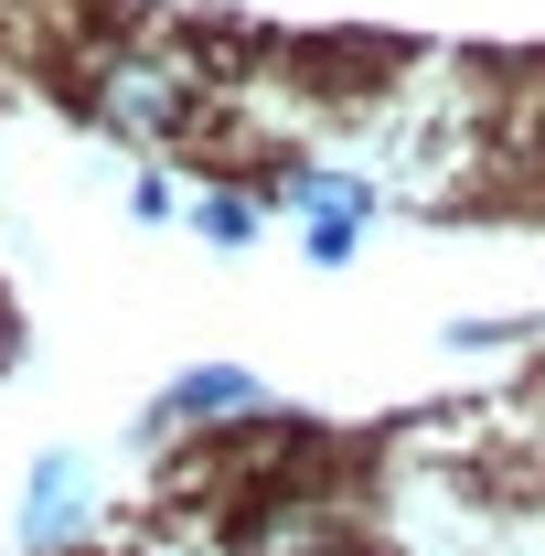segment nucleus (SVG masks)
<instances>
[{
  "label": "nucleus",
  "mask_w": 545,
  "mask_h": 556,
  "mask_svg": "<svg viewBox=\"0 0 545 556\" xmlns=\"http://www.w3.org/2000/svg\"><path fill=\"white\" fill-rule=\"evenodd\" d=\"M86 118L129 150H161V139L193 129V65L161 54V43H107L97 75H86Z\"/></svg>",
  "instance_id": "nucleus-1"
},
{
  "label": "nucleus",
  "mask_w": 545,
  "mask_h": 556,
  "mask_svg": "<svg viewBox=\"0 0 545 556\" xmlns=\"http://www.w3.org/2000/svg\"><path fill=\"white\" fill-rule=\"evenodd\" d=\"M236 556H353V503L321 482H268L236 514Z\"/></svg>",
  "instance_id": "nucleus-2"
},
{
  "label": "nucleus",
  "mask_w": 545,
  "mask_h": 556,
  "mask_svg": "<svg viewBox=\"0 0 545 556\" xmlns=\"http://www.w3.org/2000/svg\"><path fill=\"white\" fill-rule=\"evenodd\" d=\"M268 417H278L268 375H246V364H182L172 396L139 407V439H182V428H268Z\"/></svg>",
  "instance_id": "nucleus-3"
},
{
  "label": "nucleus",
  "mask_w": 545,
  "mask_h": 556,
  "mask_svg": "<svg viewBox=\"0 0 545 556\" xmlns=\"http://www.w3.org/2000/svg\"><path fill=\"white\" fill-rule=\"evenodd\" d=\"M11 535H22V556H75L97 535V471H86V450H43V460L22 471Z\"/></svg>",
  "instance_id": "nucleus-4"
},
{
  "label": "nucleus",
  "mask_w": 545,
  "mask_h": 556,
  "mask_svg": "<svg viewBox=\"0 0 545 556\" xmlns=\"http://www.w3.org/2000/svg\"><path fill=\"white\" fill-rule=\"evenodd\" d=\"M278 204H289V225H353V236H375L396 193L375 172H342V161H289L278 172Z\"/></svg>",
  "instance_id": "nucleus-5"
},
{
  "label": "nucleus",
  "mask_w": 545,
  "mask_h": 556,
  "mask_svg": "<svg viewBox=\"0 0 545 556\" xmlns=\"http://www.w3.org/2000/svg\"><path fill=\"white\" fill-rule=\"evenodd\" d=\"M182 214L204 225V247H225V257H236V247L257 236V193H246V182H204V193H193Z\"/></svg>",
  "instance_id": "nucleus-6"
},
{
  "label": "nucleus",
  "mask_w": 545,
  "mask_h": 556,
  "mask_svg": "<svg viewBox=\"0 0 545 556\" xmlns=\"http://www.w3.org/2000/svg\"><path fill=\"white\" fill-rule=\"evenodd\" d=\"M172 214H182L172 172H161V161H139V172H129V225H172Z\"/></svg>",
  "instance_id": "nucleus-7"
},
{
  "label": "nucleus",
  "mask_w": 545,
  "mask_h": 556,
  "mask_svg": "<svg viewBox=\"0 0 545 556\" xmlns=\"http://www.w3.org/2000/svg\"><path fill=\"white\" fill-rule=\"evenodd\" d=\"M535 332V321H503V311H481V321H449V353H514Z\"/></svg>",
  "instance_id": "nucleus-8"
},
{
  "label": "nucleus",
  "mask_w": 545,
  "mask_h": 556,
  "mask_svg": "<svg viewBox=\"0 0 545 556\" xmlns=\"http://www.w3.org/2000/svg\"><path fill=\"white\" fill-rule=\"evenodd\" d=\"M300 257H310V268H353L364 236H353V225H300Z\"/></svg>",
  "instance_id": "nucleus-9"
},
{
  "label": "nucleus",
  "mask_w": 545,
  "mask_h": 556,
  "mask_svg": "<svg viewBox=\"0 0 545 556\" xmlns=\"http://www.w3.org/2000/svg\"><path fill=\"white\" fill-rule=\"evenodd\" d=\"M22 364V311H11V289H0V375Z\"/></svg>",
  "instance_id": "nucleus-10"
}]
</instances>
